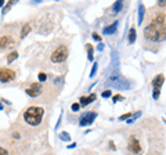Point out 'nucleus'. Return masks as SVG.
Segmentation results:
<instances>
[{
  "mask_svg": "<svg viewBox=\"0 0 166 155\" xmlns=\"http://www.w3.org/2000/svg\"><path fill=\"white\" fill-rule=\"evenodd\" d=\"M29 30H30V25L29 24H25L24 28H22V30H21V38H25V36L29 33Z\"/></svg>",
  "mask_w": 166,
  "mask_h": 155,
  "instance_id": "14",
  "label": "nucleus"
},
{
  "mask_svg": "<svg viewBox=\"0 0 166 155\" xmlns=\"http://www.w3.org/2000/svg\"><path fill=\"white\" fill-rule=\"evenodd\" d=\"M136 36H137V33H136V28H130L129 30V43H134L136 42Z\"/></svg>",
  "mask_w": 166,
  "mask_h": 155,
  "instance_id": "12",
  "label": "nucleus"
},
{
  "mask_svg": "<svg viewBox=\"0 0 166 155\" xmlns=\"http://www.w3.org/2000/svg\"><path fill=\"white\" fill-rule=\"evenodd\" d=\"M17 57H18V53H17V51H13V53H10V54L7 55V62H8V64H11V62H13L14 60H15Z\"/></svg>",
  "mask_w": 166,
  "mask_h": 155,
  "instance_id": "16",
  "label": "nucleus"
},
{
  "mask_svg": "<svg viewBox=\"0 0 166 155\" xmlns=\"http://www.w3.org/2000/svg\"><path fill=\"white\" fill-rule=\"evenodd\" d=\"M97 49H98L100 51H101V50L104 49V44H102V43H100V44H98V47H97Z\"/></svg>",
  "mask_w": 166,
  "mask_h": 155,
  "instance_id": "27",
  "label": "nucleus"
},
{
  "mask_svg": "<svg viewBox=\"0 0 166 155\" xmlns=\"http://www.w3.org/2000/svg\"><path fill=\"white\" fill-rule=\"evenodd\" d=\"M116 29H118V21H115V22H112L111 25L105 26L104 29H102V33H104V35H112Z\"/></svg>",
  "mask_w": 166,
  "mask_h": 155,
  "instance_id": "10",
  "label": "nucleus"
},
{
  "mask_svg": "<svg viewBox=\"0 0 166 155\" xmlns=\"http://www.w3.org/2000/svg\"><path fill=\"white\" fill-rule=\"evenodd\" d=\"M46 79H47V75L43 74V72H40V74H39V80H40V82H44Z\"/></svg>",
  "mask_w": 166,
  "mask_h": 155,
  "instance_id": "21",
  "label": "nucleus"
},
{
  "mask_svg": "<svg viewBox=\"0 0 166 155\" xmlns=\"http://www.w3.org/2000/svg\"><path fill=\"white\" fill-rule=\"evenodd\" d=\"M80 108V105L77 104V102H75V104H72V111H77Z\"/></svg>",
  "mask_w": 166,
  "mask_h": 155,
  "instance_id": "24",
  "label": "nucleus"
},
{
  "mask_svg": "<svg viewBox=\"0 0 166 155\" xmlns=\"http://www.w3.org/2000/svg\"><path fill=\"white\" fill-rule=\"evenodd\" d=\"M122 7H123V2H116L115 4L112 6V11L113 13H119V11L122 10Z\"/></svg>",
  "mask_w": 166,
  "mask_h": 155,
  "instance_id": "13",
  "label": "nucleus"
},
{
  "mask_svg": "<svg viewBox=\"0 0 166 155\" xmlns=\"http://www.w3.org/2000/svg\"><path fill=\"white\" fill-rule=\"evenodd\" d=\"M93 39H94V40H97V42L101 40V38H100V36L97 35V33H93Z\"/></svg>",
  "mask_w": 166,
  "mask_h": 155,
  "instance_id": "26",
  "label": "nucleus"
},
{
  "mask_svg": "<svg viewBox=\"0 0 166 155\" xmlns=\"http://www.w3.org/2000/svg\"><path fill=\"white\" fill-rule=\"evenodd\" d=\"M96 72H97V62H94L93 68H91V72H90V78H93L94 75H96Z\"/></svg>",
  "mask_w": 166,
  "mask_h": 155,
  "instance_id": "19",
  "label": "nucleus"
},
{
  "mask_svg": "<svg viewBox=\"0 0 166 155\" xmlns=\"http://www.w3.org/2000/svg\"><path fill=\"white\" fill-rule=\"evenodd\" d=\"M166 33V25H165V14L158 15L148 26L144 29V35L147 39L152 42H163Z\"/></svg>",
  "mask_w": 166,
  "mask_h": 155,
  "instance_id": "1",
  "label": "nucleus"
},
{
  "mask_svg": "<svg viewBox=\"0 0 166 155\" xmlns=\"http://www.w3.org/2000/svg\"><path fill=\"white\" fill-rule=\"evenodd\" d=\"M129 149L132 152H134V154H140L141 152V145H140V143H138V140L136 137H130V140H129Z\"/></svg>",
  "mask_w": 166,
  "mask_h": 155,
  "instance_id": "8",
  "label": "nucleus"
},
{
  "mask_svg": "<svg viewBox=\"0 0 166 155\" xmlns=\"http://www.w3.org/2000/svg\"><path fill=\"white\" fill-rule=\"evenodd\" d=\"M75 147H76V144H75V143H72L71 145H68V148H75Z\"/></svg>",
  "mask_w": 166,
  "mask_h": 155,
  "instance_id": "28",
  "label": "nucleus"
},
{
  "mask_svg": "<svg viewBox=\"0 0 166 155\" xmlns=\"http://www.w3.org/2000/svg\"><path fill=\"white\" fill-rule=\"evenodd\" d=\"M42 90H43V87H42V85L39 82H36V83H32L30 85V87L29 89H26V94L28 96H30V97H38L39 94L42 93Z\"/></svg>",
  "mask_w": 166,
  "mask_h": 155,
  "instance_id": "7",
  "label": "nucleus"
},
{
  "mask_svg": "<svg viewBox=\"0 0 166 155\" xmlns=\"http://www.w3.org/2000/svg\"><path fill=\"white\" fill-rule=\"evenodd\" d=\"M0 155H7V149H4L3 147H0Z\"/></svg>",
  "mask_w": 166,
  "mask_h": 155,
  "instance_id": "25",
  "label": "nucleus"
},
{
  "mask_svg": "<svg viewBox=\"0 0 166 155\" xmlns=\"http://www.w3.org/2000/svg\"><path fill=\"white\" fill-rule=\"evenodd\" d=\"M3 4H4V2H3V0H0V7H2Z\"/></svg>",
  "mask_w": 166,
  "mask_h": 155,
  "instance_id": "29",
  "label": "nucleus"
},
{
  "mask_svg": "<svg viewBox=\"0 0 166 155\" xmlns=\"http://www.w3.org/2000/svg\"><path fill=\"white\" fill-rule=\"evenodd\" d=\"M43 112H44L43 108H40V107H29L24 112V119L26 123L30 125V126H38L42 122Z\"/></svg>",
  "mask_w": 166,
  "mask_h": 155,
  "instance_id": "2",
  "label": "nucleus"
},
{
  "mask_svg": "<svg viewBox=\"0 0 166 155\" xmlns=\"http://www.w3.org/2000/svg\"><path fill=\"white\" fill-rule=\"evenodd\" d=\"M163 82H165V76L163 75H156L152 80V86H154V98L156 100L159 97V93H160V87H162Z\"/></svg>",
  "mask_w": 166,
  "mask_h": 155,
  "instance_id": "4",
  "label": "nucleus"
},
{
  "mask_svg": "<svg viewBox=\"0 0 166 155\" xmlns=\"http://www.w3.org/2000/svg\"><path fill=\"white\" fill-rule=\"evenodd\" d=\"M15 79V72L8 68H0V82L7 83Z\"/></svg>",
  "mask_w": 166,
  "mask_h": 155,
  "instance_id": "5",
  "label": "nucleus"
},
{
  "mask_svg": "<svg viewBox=\"0 0 166 155\" xmlns=\"http://www.w3.org/2000/svg\"><path fill=\"white\" fill-rule=\"evenodd\" d=\"M60 138H61L62 141H69V140H71V137H69V134H68L66 132H61Z\"/></svg>",
  "mask_w": 166,
  "mask_h": 155,
  "instance_id": "18",
  "label": "nucleus"
},
{
  "mask_svg": "<svg viewBox=\"0 0 166 155\" xmlns=\"http://www.w3.org/2000/svg\"><path fill=\"white\" fill-rule=\"evenodd\" d=\"M130 116H132V112H127V113H123V115L119 116V119H121V121H124V119H129Z\"/></svg>",
  "mask_w": 166,
  "mask_h": 155,
  "instance_id": "20",
  "label": "nucleus"
},
{
  "mask_svg": "<svg viewBox=\"0 0 166 155\" xmlns=\"http://www.w3.org/2000/svg\"><path fill=\"white\" fill-rule=\"evenodd\" d=\"M11 43H13V40H11L10 36H3V38H0V49L11 46Z\"/></svg>",
  "mask_w": 166,
  "mask_h": 155,
  "instance_id": "11",
  "label": "nucleus"
},
{
  "mask_svg": "<svg viewBox=\"0 0 166 155\" xmlns=\"http://www.w3.org/2000/svg\"><path fill=\"white\" fill-rule=\"evenodd\" d=\"M97 118V112H94V111H90V112H86L83 113L82 116H80V121H79V125L80 126H89V125H91L94 122V119Z\"/></svg>",
  "mask_w": 166,
  "mask_h": 155,
  "instance_id": "6",
  "label": "nucleus"
},
{
  "mask_svg": "<svg viewBox=\"0 0 166 155\" xmlns=\"http://www.w3.org/2000/svg\"><path fill=\"white\" fill-rule=\"evenodd\" d=\"M143 17H144V6L140 4L138 6V24L143 22Z\"/></svg>",
  "mask_w": 166,
  "mask_h": 155,
  "instance_id": "15",
  "label": "nucleus"
},
{
  "mask_svg": "<svg viewBox=\"0 0 166 155\" xmlns=\"http://www.w3.org/2000/svg\"><path fill=\"white\" fill-rule=\"evenodd\" d=\"M87 46V55H89V60L93 61V46L91 44H86Z\"/></svg>",
  "mask_w": 166,
  "mask_h": 155,
  "instance_id": "17",
  "label": "nucleus"
},
{
  "mask_svg": "<svg viewBox=\"0 0 166 155\" xmlns=\"http://www.w3.org/2000/svg\"><path fill=\"white\" fill-rule=\"evenodd\" d=\"M104 98H107V97H109L111 96V90H105V91H102V94H101Z\"/></svg>",
  "mask_w": 166,
  "mask_h": 155,
  "instance_id": "22",
  "label": "nucleus"
},
{
  "mask_svg": "<svg viewBox=\"0 0 166 155\" xmlns=\"http://www.w3.org/2000/svg\"><path fill=\"white\" fill-rule=\"evenodd\" d=\"M112 100H113V102H116V101H119V100H123V97L119 96V94H116V96L112 97Z\"/></svg>",
  "mask_w": 166,
  "mask_h": 155,
  "instance_id": "23",
  "label": "nucleus"
},
{
  "mask_svg": "<svg viewBox=\"0 0 166 155\" xmlns=\"http://www.w3.org/2000/svg\"><path fill=\"white\" fill-rule=\"evenodd\" d=\"M66 57H68V47H66V46H60V47H57V49L53 51L51 61H53V62H55V64H58V62L65 61Z\"/></svg>",
  "mask_w": 166,
  "mask_h": 155,
  "instance_id": "3",
  "label": "nucleus"
},
{
  "mask_svg": "<svg viewBox=\"0 0 166 155\" xmlns=\"http://www.w3.org/2000/svg\"><path fill=\"white\" fill-rule=\"evenodd\" d=\"M96 98H97V96L96 94H90L89 97H80V104L79 105H82V107H86V105H89L90 102H93V101H96Z\"/></svg>",
  "mask_w": 166,
  "mask_h": 155,
  "instance_id": "9",
  "label": "nucleus"
}]
</instances>
